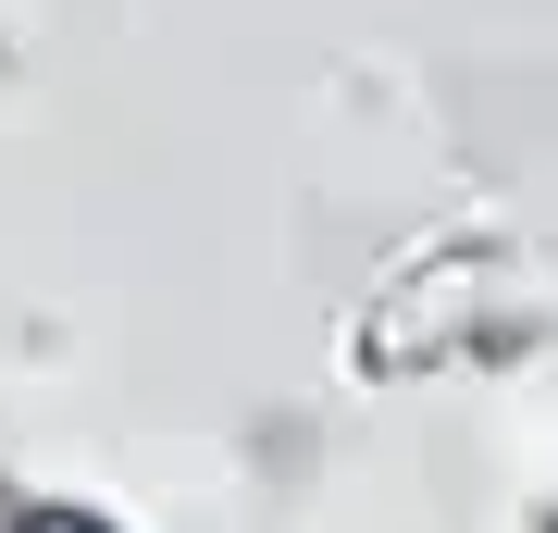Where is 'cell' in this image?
<instances>
[{
  "label": "cell",
  "mask_w": 558,
  "mask_h": 533,
  "mask_svg": "<svg viewBox=\"0 0 558 533\" xmlns=\"http://www.w3.org/2000/svg\"><path fill=\"white\" fill-rule=\"evenodd\" d=\"M546 533H558V521H546Z\"/></svg>",
  "instance_id": "1"
}]
</instances>
